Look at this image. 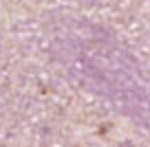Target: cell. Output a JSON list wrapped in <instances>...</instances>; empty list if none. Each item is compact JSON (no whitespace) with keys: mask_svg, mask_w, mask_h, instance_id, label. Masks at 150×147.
<instances>
[]
</instances>
